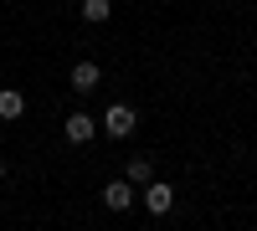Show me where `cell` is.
<instances>
[{
	"mask_svg": "<svg viewBox=\"0 0 257 231\" xmlns=\"http://www.w3.org/2000/svg\"><path fill=\"white\" fill-rule=\"evenodd\" d=\"M134 129H139V108H134V103H123V98L108 103V108L98 113V134H103V139H113V144H123Z\"/></svg>",
	"mask_w": 257,
	"mask_h": 231,
	"instance_id": "obj_1",
	"label": "cell"
},
{
	"mask_svg": "<svg viewBox=\"0 0 257 231\" xmlns=\"http://www.w3.org/2000/svg\"><path fill=\"white\" fill-rule=\"evenodd\" d=\"M134 200H139V185L128 180V175L108 180V185H103V190H98V205H103V211H108V216H128V211H134Z\"/></svg>",
	"mask_w": 257,
	"mask_h": 231,
	"instance_id": "obj_2",
	"label": "cell"
},
{
	"mask_svg": "<svg viewBox=\"0 0 257 231\" xmlns=\"http://www.w3.org/2000/svg\"><path fill=\"white\" fill-rule=\"evenodd\" d=\"M139 200H144V211L155 216V221H165L170 211H175V185H170L165 175H155L149 185H139Z\"/></svg>",
	"mask_w": 257,
	"mask_h": 231,
	"instance_id": "obj_3",
	"label": "cell"
},
{
	"mask_svg": "<svg viewBox=\"0 0 257 231\" xmlns=\"http://www.w3.org/2000/svg\"><path fill=\"white\" fill-rule=\"evenodd\" d=\"M62 139H67L72 149H88L98 139V118L93 113H62Z\"/></svg>",
	"mask_w": 257,
	"mask_h": 231,
	"instance_id": "obj_4",
	"label": "cell"
},
{
	"mask_svg": "<svg viewBox=\"0 0 257 231\" xmlns=\"http://www.w3.org/2000/svg\"><path fill=\"white\" fill-rule=\"evenodd\" d=\"M67 88L88 98L93 88H103V67H98V62H88V57H82V62H72V72H67Z\"/></svg>",
	"mask_w": 257,
	"mask_h": 231,
	"instance_id": "obj_5",
	"label": "cell"
},
{
	"mask_svg": "<svg viewBox=\"0 0 257 231\" xmlns=\"http://www.w3.org/2000/svg\"><path fill=\"white\" fill-rule=\"evenodd\" d=\"M21 118H26V93L0 88V123H21Z\"/></svg>",
	"mask_w": 257,
	"mask_h": 231,
	"instance_id": "obj_6",
	"label": "cell"
},
{
	"mask_svg": "<svg viewBox=\"0 0 257 231\" xmlns=\"http://www.w3.org/2000/svg\"><path fill=\"white\" fill-rule=\"evenodd\" d=\"M77 16H82V26H108L113 21V0H77Z\"/></svg>",
	"mask_w": 257,
	"mask_h": 231,
	"instance_id": "obj_7",
	"label": "cell"
},
{
	"mask_svg": "<svg viewBox=\"0 0 257 231\" xmlns=\"http://www.w3.org/2000/svg\"><path fill=\"white\" fill-rule=\"evenodd\" d=\"M123 175L134 180V185H149V180H155V159H149V154H134V159L123 164Z\"/></svg>",
	"mask_w": 257,
	"mask_h": 231,
	"instance_id": "obj_8",
	"label": "cell"
},
{
	"mask_svg": "<svg viewBox=\"0 0 257 231\" xmlns=\"http://www.w3.org/2000/svg\"><path fill=\"white\" fill-rule=\"evenodd\" d=\"M6 175H11V164H6V154H0V180H6Z\"/></svg>",
	"mask_w": 257,
	"mask_h": 231,
	"instance_id": "obj_9",
	"label": "cell"
}]
</instances>
